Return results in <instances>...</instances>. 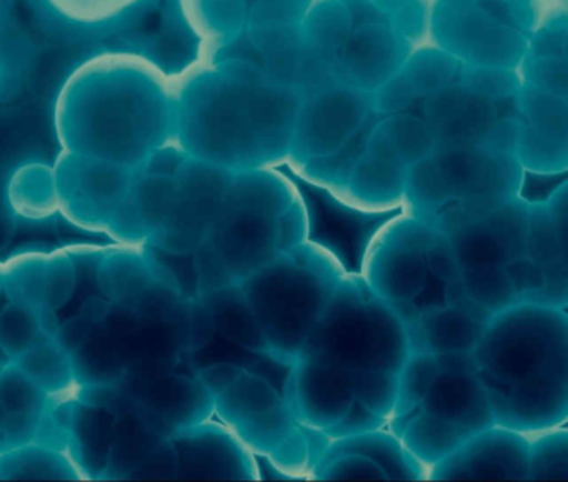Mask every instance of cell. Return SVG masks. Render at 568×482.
I'll return each instance as SVG.
<instances>
[{
	"label": "cell",
	"mask_w": 568,
	"mask_h": 482,
	"mask_svg": "<svg viewBox=\"0 0 568 482\" xmlns=\"http://www.w3.org/2000/svg\"><path fill=\"white\" fill-rule=\"evenodd\" d=\"M204 242L224 262L237 284L278 254L275 218L225 202Z\"/></svg>",
	"instance_id": "obj_12"
},
{
	"label": "cell",
	"mask_w": 568,
	"mask_h": 482,
	"mask_svg": "<svg viewBox=\"0 0 568 482\" xmlns=\"http://www.w3.org/2000/svg\"><path fill=\"white\" fill-rule=\"evenodd\" d=\"M525 255L540 265L568 259V238L557 231L545 205L528 208Z\"/></svg>",
	"instance_id": "obj_36"
},
{
	"label": "cell",
	"mask_w": 568,
	"mask_h": 482,
	"mask_svg": "<svg viewBox=\"0 0 568 482\" xmlns=\"http://www.w3.org/2000/svg\"><path fill=\"white\" fill-rule=\"evenodd\" d=\"M232 178L234 171L229 169L185 161L174 178V204L169 218L149 239V248L168 254H194L214 225Z\"/></svg>",
	"instance_id": "obj_5"
},
{
	"label": "cell",
	"mask_w": 568,
	"mask_h": 482,
	"mask_svg": "<svg viewBox=\"0 0 568 482\" xmlns=\"http://www.w3.org/2000/svg\"><path fill=\"white\" fill-rule=\"evenodd\" d=\"M387 428V419L375 414L374 411L354 399L341 419L331 428L324 429L332 439L354 438L365 432Z\"/></svg>",
	"instance_id": "obj_43"
},
{
	"label": "cell",
	"mask_w": 568,
	"mask_h": 482,
	"mask_svg": "<svg viewBox=\"0 0 568 482\" xmlns=\"http://www.w3.org/2000/svg\"><path fill=\"white\" fill-rule=\"evenodd\" d=\"M420 408L470 432L495 425L487 391L477 374H438Z\"/></svg>",
	"instance_id": "obj_13"
},
{
	"label": "cell",
	"mask_w": 568,
	"mask_h": 482,
	"mask_svg": "<svg viewBox=\"0 0 568 482\" xmlns=\"http://www.w3.org/2000/svg\"><path fill=\"white\" fill-rule=\"evenodd\" d=\"M408 354L404 328L390 305L364 278L352 275L341 279L301 352L348 371H398Z\"/></svg>",
	"instance_id": "obj_2"
},
{
	"label": "cell",
	"mask_w": 568,
	"mask_h": 482,
	"mask_svg": "<svg viewBox=\"0 0 568 482\" xmlns=\"http://www.w3.org/2000/svg\"><path fill=\"white\" fill-rule=\"evenodd\" d=\"M528 438L491 425L474 432L444 461L427 469V481H527Z\"/></svg>",
	"instance_id": "obj_10"
},
{
	"label": "cell",
	"mask_w": 568,
	"mask_h": 482,
	"mask_svg": "<svg viewBox=\"0 0 568 482\" xmlns=\"http://www.w3.org/2000/svg\"><path fill=\"white\" fill-rule=\"evenodd\" d=\"M78 268L68 251L49 254L42 289V309L58 312L64 308L78 288Z\"/></svg>",
	"instance_id": "obj_38"
},
{
	"label": "cell",
	"mask_w": 568,
	"mask_h": 482,
	"mask_svg": "<svg viewBox=\"0 0 568 482\" xmlns=\"http://www.w3.org/2000/svg\"><path fill=\"white\" fill-rule=\"evenodd\" d=\"M155 409L162 422L174 429L207 421L214 414V398L197 379L174 375L155 392Z\"/></svg>",
	"instance_id": "obj_21"
},
{
	"label": "cell",
	"mask_w": 568,
	"mask_h": 482,
	"mask_svg": "<svg viewBox=\"0 0 568 482\" xmlns=\"http://www.w3.org/2000/svg\"><path fill=\"white\" fill-rule=\"evenodd\" d=\"M407 168L404 162L371 158L352 172L342 198L364 209H390L404 204Z\"/></svg>",
	"instance_id": "obj_17"
},
{
	"label": "cell",
	"mask_w": 568,
	"mask_h": 482,
	"mask_svg": "<svg viewBox=\"0 0 568 482\" xmlns=\"http://www.w3.org/2000/svg\"><path fill=\"white\" fill-rule=\"evenodd\" d=\"M308 478L311 481H387L385 472L361 454H338L322 459Z\"/></svg>",
	"instance_id": "obj_39"
},
{
	"label": "cell",
	"mask_w": 568,
	"mask_h": 482,
	"mask_svg": "<svg viewBox=\"0 0 568 482\" xmlns=\"http://www.w3.org/2000/svg\"><path fill=\"white\" fill-rule=\"evenodd\" d=\"M92 331H94V325L79 314L74 315V318L65 319L64 322H59L52 338L68 354L74 355L88 344Z\"/></svg>",
	"instance_id": "obj_50"
},
{
	"label": "cell",
	"mask_w": 568,
	"mask_h": 482,
	"mask_svg": "<svg viewBox=\"0 0 568 482\" xmlns=\"http://www.w3.org/2000/svg\"><path fill=\"white\" fill-rule=\"evenodd\" d=\"M51 401V395L42 391L14 362L9 361L0 368V402L6 411L42 415Z\"/></svg>",
	"instance_id": "obj_35"
},
{
	"label": "cell",
	"mask_w": 568,
	"mask_h": 482,
	"mask_svg": "<svg viewBox=\"0 0 568 482\" xmlns=\"http://www.w3.org/2000/svg\"><path fill=\"white\" fill-rule=\"evenodd\" d=\"M437 231L405 212L384 229L365 262L364 279L384 301H415L428 269L425 251Z\"/></svg>",
	"instance_id": "obj_8"
},
{
	"label": "cell",
	"mask_w": 568,
	"mask_h": 482,
	"mask_svg": "<svg viewBox=\"0 0 568 482\" xmlns=\"http://www.w3.org/2000/svg\"><path fill=\"white\" fill-rule=\"evenodd\" d=\"M267 458L275 468L291 475L295 481H311L307 442L297 424L268 452Z\"/></svg>",
	"instance_id": "obj_41"
},
{
	"label": "cell",
	"mask_w": 568,
	"mask_h": 482,
	"mask_svg": "<svg viewBox=\"0 0 568 482\" xmlns=\"http://www.w3.org/2000/svg\"><path fill=\"white\" fill-rule=\"evenodd\" d=\"M520 159L524 169L537 172L567 171L565 142L547 132H531L521 141Z\"/></svg>",
	"instance_id": "obj_40"
},
{
	"label": "cell",
	"mask_w": 568,
	"mask_h": 482,
	"mask_svg": "<svg viewBox=\"0 0 568 482\" xmlns=\"http://www.w3.org/2000/svg\"><path fill=\"white\" fill-rule=\"evenodd\" d=\"M178 459V479L261 481L255 454L224 422L207 421L168 434Z\"/></svg>",
	"instance_id": "obj_9"
},
{
	"label": "cell",
	"mask_w": 568,
	"mask_h": 482,
	"mask_svg": "<svg viewBox=\"0 0 568 482\" xmlns=\"http://www.w3.org/2000/svg\"><path fill=\"white\" fill-rule=\"evenodd\" d=\"M480 371L517 382L568 354L567 309L517 302L494 314L474 349Z\"/></svg>",
	"instance_id": "obj_4"
},
{
	"label": "cell",
	"mask_w": 568,
	"mask_h": 482,
	"mask_svg": "<svg viewBox=\"0 0 568 482\" xmlns=\"http://www.w3.org/2000/svg\"><path fill=\"white\" fill-rule=\"evenodd\" d=\"M281 392L261 375L245 371L227 391L214 399V414L229 428L282 404Z\"/></svg>",
	"instance_id": "obj_24"
},
{
	"label": "cell",
	"mask_w": 568,
	"mask_h": 482,
	"mask_svg": "<svg viewBox=\"0 0 568 482\" xmlns=\"http://www.w3.org/2000/svg\"><path fill=\"white\" fill-rule=\"evenodd\" d=\"M474 432L462 425L417 409L402 432L400 441L408 452L425 468L444 461L455 449L460 448Z\"/></svg>",
	"instance_id": "obj_19"
},
{
	"label": "cell",
	"mask_w": 568,
	"mask_h": 482,
	"mask_svg": "<svg viewBox=\"0 0 568 482\" xmlns=\"http://www.w3.org/2000/svg\"><path fill=\"white\" fill-rule=\"evenodd\" d=\"M354 399L367 405L375 414L388 419L397 402V371L362 369L352 371Z\"/></svg>",
	"instance_id": "obj_37"
},
{
	"label": "cell",
	"mask_w": 568,
	"mask_h": 482,
	"mask_svg": "<svg viewBox=\"0 0 568 482\" xmlns=\"http://www.w3.org/2000/svg\"><path fill=\"white\" fill-rule=\"evenodd\" d=\"M112 302L105 298H89L82 302L81 305V315L84 319H88L92 325H101L104 324L109 319V314H111Z\"/></svg>",
	"instance_id": "obj_54"
},
{
	"label": "cell",
	"mask_w": 568,
	"mask_h": 482,
	"mask_svg": "<svg viewBox=\"0 0 568 482\" xmlns=\"http://www.w3.org/2000/svg\"><path fill=\"white\" fill-rule=\"evenodd\" d=\"M275 232H277L278 254L292 251L307 242V214L301 199H295L282 214L275 218Z\"/></svg>",
	"instance_id": "obj_45"
},
{
	"label": "cell",
	"mask_w": 568,
	"mask_h": 482,
	"mask_svg": "<svg viewBox=\"0 0 568 482\" xmlns=\"http://www.w3.org/2000/svg\"><path fill=\"white\" fill-rule=\"evenodd\" d=\"M158 282L149 251L141 245L104 249L95 268V284L112 304L139 301Z\"/></svg>",
	"instance_id": "obj_14"
},
{
	"label": "cell",
	"mask_w": 568,
	"mask_h": 482,
	"mask_svg": "<svg viewBox=\"0 0 568 482\" xmlns=\"http://www.w3.org/2000/svg\"><path fill=\"white\" fill-rule=\"evenodd\" d=\"M444 304L465 312V314L470 315L471 319H475V321L480 322V324L484 325H487L488 321L494 318V314H491L490 311L481 308L480 304H477V302L467 294V289H465L462 278L445 282Z\"/></svg>",
	"instance_id": "obj_51"
},
{
	"label": "cell",
	"mask_w": 568,
	"mask_h": 482,
	"mask_svg": "<svg viewBox=\"0 0 568 482\" xmlns=\"http://www.w3.org/2000/svg\"><path fill=\"white\" fill-rule=\"evenodd\" d=\"M544 268L545 284L521 302L547 305V308L567 309L568 305V259L555 261Z\"/></svg>",
	"instance_id": "obj_44"
},
{
	"label": "cell",
	"mask_w": 568,
	"mask_h": 482,
	"mask_svg": "<svg viewBox=\"0 0 568 482\" xmlns=\"http://www.w3.org/2000/svg\"><path fill=\"white\" fill-rule=\"evenodd\" d=\"M425 349L430 354L474 351L484 332V324L450 305L422 309Z\"/></svg>",
	"instance_id": "obj_22"
},
{
	"label": "cell",
	"mask_w": 568,
	"mask_h": 482,
	"mask_svg": "<svg viewBox=\"0 0 568 482\" xmlns=\"http://www.w3.org/2000/svg\"><path fill=\"white\" fill-rule=\"evenodd\" d=\"M454 201L440 169L434 162H424L407 171L404 204L408 214L434 228L438 212Z\"/></svg>",
	"instance_id": "obj_26"
},
{
	"label": "cell",
	"mask_w": 568,
	"mask_h": 482,
	"mask_svg": "<svg viewBox=\"0 0 568 482\" xmlns=\"http://www.w3.org/2000/svg\"><path fill=\"white\" fill-rule=\"evenodd\" d=\"M462 281L467 294L491 314H498L518 302L517 292L504 265L467 269L462 272Z\"/></svg>",
	"instance_id": "obj_34"
},
{
	"label": "cell",
	"mask_w": 568,
	"mask_h": 482,
	"mask_svg": "<svg viewBox=\"0 0 568 482\" xmlns=\"http://www.w3.org/2000/svg\"><path fill=\"white\" fill-rule=\"evenodd\" d=\"M72 358L74 355L68 354L52 335H48L12 362L51 398H62L68 395L75 385V368Z\"/></svg>",
	"instance_id": "obj_23"
},
{
	"label": "cell",
	"mask_w": 568,
	"mask_h": 482,
	"mask_svg": "<svg viewBox=\"0 0 568 482\" xmlns=\"http://www.w3.org/2000/svg\"><path fill=\"white\" fill-rule=\"evenodd\" d=\"M281 394L295 421L327 429L344 415L354 401L352 371L301 355L292 364Z\"/></svg>",
	"instance_id": "obj_11"
},
{
	"label": "cell",
	"mask_w": 568,
	"mask_h": 482,
	"mask_svg": "<svg viewBox=\"0 0 568 482\" xmlns=\"http://www.w3.org/2000/svg\"><path fill=\"white\" fill-rule=\"evenodd\" d=\"M39 419H41V415L8 412L4 429H2V444H4V451L34 442Z\"/></svg>",
	"instance_id": "obj_49"
},
{
	"label": "cell",
	"mask_w": 568,
	"mask_h": 482,
	"mask_svg": "<svg viewBox=\"0 0 568 482\" xmlns=\"http://www.w3.org/2000/svg\"><path fill=\"white\" fill-rule=\"evenodd\" d=\"M298 429H301L302 434H304L305 442H307L308 449V468H311V472L314 471L315 465L322 461L325 452L328 451L332 444V438L321 428H314V425L302 424V422H297ZM311 475V474H308ZM311 479V478H308Z\"/></svg>",
	"instance_id": "obj_53"
},
{
	"label": "cell",
	"mask_w": 568,
	"mask_h": 482,
	"mask_svg": "<svg viewBox=\"0 0 568 482\" xmlns=\"http://www.w3.org/2000/svg\"><path fill=\"white\" fill-rule=\"evenodd\" d=\"M81 481L85 478L74 459L45 445H19L0 452V481Z\"/></svg>",
	"instance_id": "obj_18"
},
{
	"label": "cell",
	"mask_w": 568,
	"mask_h": 482,
	"mask_svg": "<svg viewBox=\"0 0 568 482\" xmlns=\"http://www.w3.org/2000/svg\"><path fill=\"white\" fill-rule=\"evenodd\" d=\"M301 199L307 214L308 244L334 259L344 275L364 278L365 262L378 235L407 211L405 204L390 209H364L347 201L331 185L314 181L287 162L275 164Z\"/></svg>",
	"instance_id": "obj_3"
},
{
	"label": "cell",
	"mask_w": 568,
	"mask_h": 482,
	"mask_svg": "<svg viewBox=\"0 0 568 482\" xmlns=\"http://www.w3.org/2000/svg\"><path fill=\"white\" fill-rule=\"evenodd\" d=\"M211 312L215 332L247 349L252 354H267L268 344L264 331L248 305L241 285H229L199 299Z\"/></svg>",
	"instance_id": "obj_16"
},
{
	"label": "cell",
	"mask_w": 568,
	"mask_h": 482,
	"mask_svg": "<svg viewBox=\"0 0 568 482\" xmlns=\"http://www.w3.org/2000/svg\"><path fill=\"white\" fill-rule=\"evenodd\" d=\"M438 374L440 372L434 354L410 352L397 371V402L394 414H407L420 409Z\"/></svg>",
	"instance_id": "obj_32"
},
{
	"label": "cell",
	"mask_w": 568,
	"mask_h": 482,
	"mask_svg": "<svg viewBox=\"0 0 568 482\" xmlns=\"http://www.w3.org/2000/svg\"><path fill=\"white\" fill-rule=\"evenodd\" d=\"M454 245L455 254L462 269L490 268V265H505L508 258L507 249L501 244L494 229L488 224L487 219L480 218L477 221L462 225L457 231L447 235Z\"/></svg>",
	"instance_id": "obj_27"
},
{
	"label": "cell",
	"mask_w": 568,
	"mask_h": 482,
	"mask_svg": "<svg viewBox=\"0 0 568 482\" xmlns=\"http://www.w3.org/2000/svg\"><path fill=\"white\" fill-rule=\"evenodd\" d=\"M338 454H361L371 459L387 475V481H427V468L402 444L388 429L365 432L354 438L332 439L324 458Z\"/></svg>",
	"instance_id": "obj_15"
},
{
	"label": "cell",
	"mask_w": 568,
	"mask_h": 482,
	"mask_svg": "<svg viewBox=\"0 0 568 482\" xmlns=\"http://www.w3.org/2000/svg\"><path fill=\"white\" fill-rule=\"evenodd\" d=\"M174 178L145 174L141 169L135 172L131 188V201L151 238L169 218V212H171L172 204H174Z\"/></svg>",
	"instance_id": "obj_29"
},
{
	"label": "cell",
	"mask_w": 568,
	"mask_h": 482,
	"mask_svg": "<svg viewBox=\"0 0 568 482\" xmlns=\"http://www.w3.org/2000/svg\"><path fill=\"white\" fill-rule=\"evenodd\" d=\"M245 368L235 362H215V364L205 365L195 374V379L204 385L205 391L217 398L222 392L227 391L242 374Z\"/></svg>",
	"instance_id": "obj_48"
},
{
	"label": "cell",
	"mask_w": 568,
	"mask_h": 482,
	"mask_svg": "<svg viewBox=\"0 0 568 482\" xmlns=\"http://www.w3.org/2000/svg\"><path fill=\"white\" fill-rule=\"evenodd\" d=\"M477 375L487 391L495 424L521 434L567 424L568 354L517 382H501L481 371Z\"/></svg>",
	"instance_id": "obj_7"
},
{
	"label": "cell",
	"mask_w": 568,
	"mask_h": 482,
	"mask_svg": "<svg viewBox=\"0 0 568 482\" xmlns=\"http://www.w3.org/2000/svg\"><path fill=\"white\" fill-rule=\"evenodd\" d=\"M425 262H427L428 272H432L434 278H437L444 284L462 278V272H464L450 239L438 231L428 244L427 251H425Z\"/></svg>",
	"instance_id": "obj_46"
},
{
	"label": "cell",
	"mask_w": 568,
	"mask_h": 482,
	"mask_svg": "<svg viewBox=\"0 0 568 482\" xmlns=\"http://www.w3.org/2000/svg\"><path fill=\"white\" fill-rule=\"evenodd\" d=\"M295 424L297 421L285 402H282L231 429L254 454L267 455L295 428Z\"/></svg>",
	"instance_id": "obj_33"
},
{
	"label": "cell",
	"mask_w": 568,
	"mask_h": 482,
	"mask_svg": "<svg viewBox=\"0 0 568 482\" xmlns=\"http://www.w3.org/2000/svg\"><path fill=\"white\" fill-rule=\"evenodd\" d=\"M4 295V264H0V298Z\"/></svg>",
	"instance_id": "obj_55"
},
{
	"label": "cell",
	"mask_w": 568,
	"mask_h": 482,
	"mask_svg": "<svg viewBox=\"0 0 568 482\" xmlns=\"http://www.w3.org/2000/svg\"><path fill=\"white\" fill-rule=\"evenodd\" d=\"M45 252H24L4 264V295L8 301L42 309L44 289Z\"/></svg>",
	"instance_id": "obj_31"
},
{
	"label": "cell",
	"mask_w": 568,
	"mask_h": 482,
	"mask_svg": "<svg viewBox=\"0 0 568 482\" xmlns=\"http://www.w3.org/2000/svg\"><path fill=\"white\" fill-rule=\"evenodd\" d=\"M48 335L38 309L8 299L0 305V351L9 361H14Z\"/></svg>",
	"instance_id": "obj_30"
},
{
	"label": "cell",
	"mask_w": 568,
	"mask_h": 482,
	"mask_svg": "<svg viewBox=\"0 0 568 482\" xmlns=\"http://www.w3.org/2000/svg\"><path fill=\"white\" fill-rule=\"evenodd\" d=\"M138 169L69 152L54 172L59 211L71 224L105 232L134 182Z\"/></svg>",
	"instance_id": "obj_6"
},
{
	"label": "cell",
	"mask_w": 568,
	"mask_h": 482,
	"mask_svg": "<svg viewBox=\"0 0 568 482\" xmlns=\"http://www.w3.org/2000/svg\"><path fill=\"white\" fill-rule=\"evenodd\" d=\"M9 204L26 221H45L59 211L54 172L41 165L22 169L9 185Z\"/></svg>",
	"instance_id": "obj_25"
},
{
	"label": "cell",
	"mask_w": 568,
	"mask_h": 482,
	"mask_svg": "<svg viewBox=\"0 0 568 482\" xmlns=\"http://www.w3.org/2000/svg\"><path fill=\"white\" fill-rule=\"evenodd\" d=\"M527 481H567L568 429L567 424L527 434Z\"/></svg>",
	"instance_id": "obj_28"
},
{
	"label": "cell",
	"mask_w": 568,
	"mask_h": 482,
	"mask_svg": "<svg viewBox=\"0 0 568 482\" xmlns=\"http://www.w3.org/2000/svg\"><path fill=\"white\" fill-rule=\"evenodd\" d=\"M565 184H567V171L537 172L521 169L517 199L528 208L547 205L555 192Z\"/></svg>",
	"instance_id": "obj_42"
},
{
	"label": "cell",
	"mask_w": 568,
	"mask_h": 482,
	"mask_svg": "<svg viewBox=\"0 0 568 482\" xmlns=\"http://www.w3.org/2000/svg\"><path fill=\"white\" fill-rule=\"evenodd\" d=\"M297 199L294 188L274 169L267 172H234L224 202L258 214L277 218Z\"/></svg>",
	"instance_id": "obj_20"
},
{
	"label": "cell",
	"mask_w": 568,
	"mask_h": 482,
	"mask_svg": "<svg viewBox=\"0 0 568 482\" xmlns=\"http://www.w3.org/2000/svg\"><path fill=\"white\" fill-rule=\"evenodd\" d=\"M504 268L511 285H514L515 292H517L518 302L524 301L528 295L544 288V268L538 262L531 261L527 255L511 259Z\"/></svg>",
	"instance_id": "obj_47"
},
{
	"label": "cell",
	"mask_w": 568,
	"mask_h": 482,
	"mask_svg": "<svg viewBox=\"0 0 568 482\" xmlns=\"http://www.w3.org/2000/svg\"><path fill=\"white\" fill-rule=\"evenodd\" d=\"M344 272L315 245L281 252L241 282L268 344V355L294 364Z\"/></svg>",
	"instance_id": "obj_1"
},
{
	"label": "cell",
	"mask_w": 568,
	"mask_h": 482,
	"mask_svg": "<svg viewBox=\"0 0 568 482\" xmlns=\"http://www.w3.org/2000/svg\"><path fill=\"white\" fill-rule=\"evenodd\" d=\"M438 372L447 375H475L480 371L474 351H454L434 354Z\"/></svg>",
	"instance_id": "obj_52"
}]
</instances>
